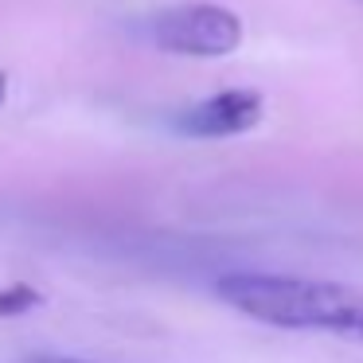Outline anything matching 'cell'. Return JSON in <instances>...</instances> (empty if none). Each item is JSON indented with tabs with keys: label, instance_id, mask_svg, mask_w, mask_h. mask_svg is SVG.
<instances>
[{
	"label": "cell",
	"instance_id": "cell-1",
	"mask_svg": "<svg viewBox=\"0 0 363 363\" xmlns=\"http://www.w3.org/2000/svg\"><path fill=\"white\" fill-rule=\"evenodd\" d=\"M215 293L235 313L289 332H332L363 344V289L293 274H223Z\"/></svg>",
	"mask_w": 363,
	"mask_h": 363
},
{
	"label": "cell",
	"instance_id": "cell-2",
	"mask_svg": "<svg viewBox=\"0 0 363 363\" xmlns=\"http://www.w3.org/2000/svg\"><path fill=\"white\" fill-rule=\"evenodd\" d=\"M145 35L152 48L172 51V55L191 59H219L238 51L242 43V20L227 4L211 0H191V4H172L145 20Z\"/></svg>",
	"mask_w": 363,
	"mask_h": 363
},
{
	"label": "cell",
	"instance_id": "cell-3",
	"mask_svg": "<svg viewBox=\"0 0 363 363\" xmlns=\"http://www.w3.org/2000/svg\"><path fill=\"white\" fill-rule=\"evenodd\" d=\"M266 113L258 90H219V94L203 98V102L188 106L172 118L176 133L184 137H199V141H219V137H238L250 133Z\"/></svg>",
	"mask_w": 363,
	"mask_h": 363
},
{
	"label": "cell",
	"instance_id": "cell-4",
	"mask_svg": "<svg viewBox=\"0 0 363 363\" xmlns=\"http://www.w3.org/2000/svg\"><path fill=\"white\" fill-rule=\"evenodd\" d=\"M32 305H40V293L28 289V285H12V289H0V316L28 313Z\"/></svg>",
	"mask_w": 363,
	"mask_h": 363
},
{
	"label": "cell",
	"instance_id": "cell-5",
	"mask_svg": "<svg viewBox=\"0 0 363 363\" xmlns=\"http://www.w3.org/2000/svg\"><path fill=\"white\" fill-rule=\"evenodd\" d=\"M20 363H86V359H63V355H40V359H20Z\"/></svg>",
	"mask_w": 363,
	"mask_h": 363
},
{
	"label": "cell",
	"instance_id": "cell-6",
	"mask_svg": "<svg viewBox=\"0 0 363 363\" xmlns=\"http://www.w3.org/2000/svg\"><path fill=\"white\" fill-rule=\"evenodd\" d=\"M4 98H9V74L0 71V102H4Z\"/></svg>",
	"mask_w": 363,
	"mask_h": 363
}]
</instances>
